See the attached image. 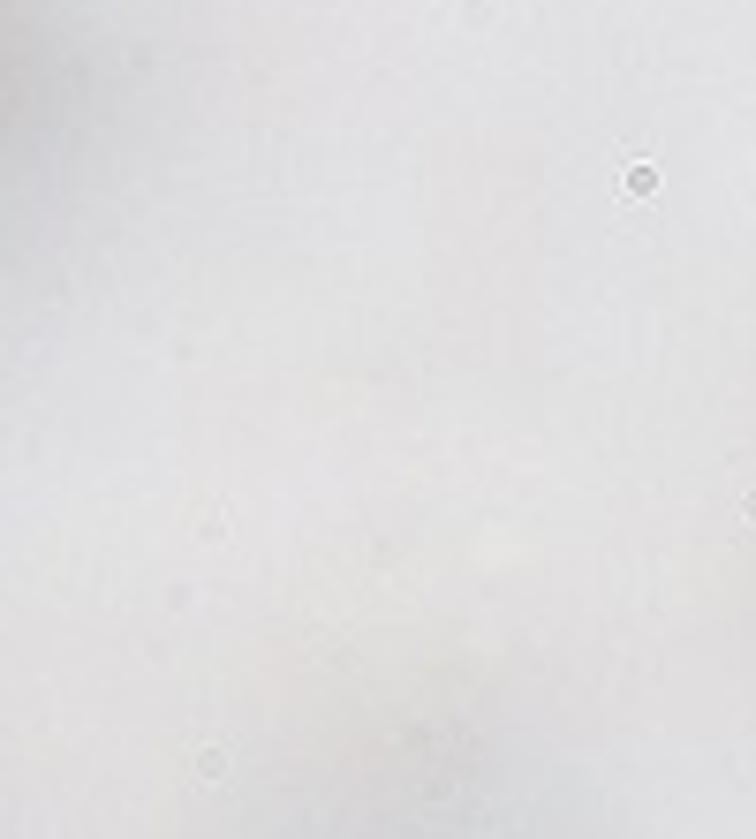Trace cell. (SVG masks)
Wrapping results in <instances>:
<instances>
[{
  "instance_id": "cell-1",
  "label": "cell",
  "mask_w": 756,
  "mask_h": 839,
  "mask_svg": "<svg viewBox=\"0 0 756 839\" xmlns=\"http://www.w3.org/2000/svg\"><path fill=\"white\" fill-rule=\"evenodd\" d=\"M620 182H628V189H636V197H651V189H658V167H651V159H636V167H628V174H620Z\"/></svg>"
}]
</instances>
